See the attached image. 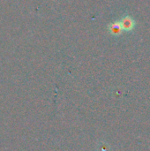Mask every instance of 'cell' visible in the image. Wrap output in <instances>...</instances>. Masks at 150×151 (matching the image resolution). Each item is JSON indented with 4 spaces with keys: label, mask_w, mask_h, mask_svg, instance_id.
<instances>
[{
    "label": "cell",
    "mask_w": 150,
    "mask_h": 151,
    "mask_svg": "<svg viewBox=\"0 0 150 151\" xmlns=\"http://www.w3.org/2000/svg\"><path fill=\"white\" fill-rule=\"evenodd\" d=\"M122 30H126V31H130L134 27V20L130 17V16H126L125 18L122 19V20L119 22Z\"/></svg>",
    "instance_id": "obj_1"
},
{
    "label": "cell",
    "mask_w": 150,
    "mask_h": 151,
    "mask_svg": "<svg viewBox=\"0 0 150 151\" xmlns=\"http://www.w3.org/2000/svg\"><path fill=\"white\" fill-rule=\"evenodd\" d=\"M110 31L114 35H119L122 32V28H121L119 22H116V23L111 24L110 26Z\"/></svg>",
    "instance_id": "obj_2"
}]
</instances>
